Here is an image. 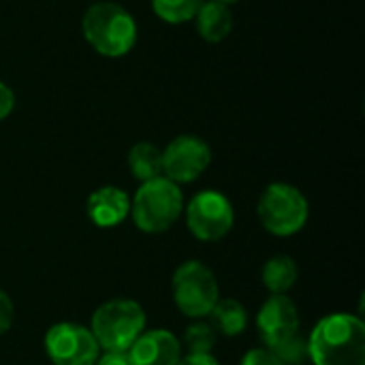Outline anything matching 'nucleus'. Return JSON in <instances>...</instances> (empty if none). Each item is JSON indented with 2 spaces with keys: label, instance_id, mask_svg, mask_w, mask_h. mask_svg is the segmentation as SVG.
Wrapping results in <instances>:
<instances>
[{
  "label": "nucleus",
  "instance_id": "obj_1",
  "mask_svg": "<svg viewBox=\"0 0 365 365\" xmlns=\"http://www.w3.org/2000/svg\"><path fill=\"white\" fill-rule=\"evenodd\" d=\"M308 357L314 365H365V323L357 314H327L308 338Z\"/></svg>",
  "mask_w": 365,
  "mask_h": 365
},
{
  "label": "nucleus",
  "instance_id": "obj_2",
  "mask_svg": "<svg viewBox=\"0 0 365 365\" xmlns=\"http://www.w3.org/2000/svg\"><path fill=\"white\" fill-rule=\"evenodd\" d=\"M88 45L105 58H122L137 43V21L118 2H96L81 19Z\"/></svg>",
  "mask_w": 365,
  "mask_h": 365
},
{
  "label": "nucleus",
  "instance_id": "obj_3",
  "mask_svg": "<svg viewBox=\"0 0 365 365\" xmlns=\"http://www.w3.org/2000/svg\"><path fill=\"white\" fill-rule=\"evenodd\" d=\"M90 331L101 353H126L145 331V310L135 299H109L94 310Z\"/></svg>",
  "mask_w": 365,
  "mask_h": 365
},
{
  "label": "nucleus",
  "instance_id": "obj_4",
  "mask_svg": "<svg viewBox=\"0 0 365 365\" xmlns=\"http://www.w3.org/2000/svg\"><path fill=\"white\" fill-rule=\"evenodd\" d=\"M184 212V195L178 184L167 180L165 175L143 182L133 201L130 216L139 231L156 235L169 231Z\"/></svg>",
  "mask_w": 365,
  "mask_h": 365
},
{
  "label": "nucleus",
  "instance_id": "obj_5",
  "mask_svg": "<svg viewBox=\"0 0 365 365\" xmlns=\"http://www.w3.org/2000/svg\"><path fill=\"white\" fill-rule=\"evenodd\" d=\"M257 216L267 233L276 237H291L306 227L310 218V205L304 192L293 184L274 182L261 192Z\"/></svg>",
  "mask_w": 365,
  "mask_h": 365
},
{
  "label": "nucleus",
  "instance_id": "obj_6",
  "mask_svg": "<svg viewBox=\"0 0 365 365\" xmlns=\"http://www.w3.org/2000/svg\"><path fill=\"white\" fill-rule=\"evenodd\" d=\"M171 295L184 317L199 321L205 319L220 299V287L212 267L201 261H186L173 272Z\"/></svg>",
  "mask_w": 365,
  "mask_h": 365
},
{
  "label": "nucleus",
  "instance_id": "obj_7",
  "mask_svg": "<svg viewBox=\"0 0 365 365\" xmlns=\"http://www.w3.org/2000/svg\"><path fill=\"white\" fill-rule=\"evenodd\" d=\"M188 231L201 242H218L229 235L235 222L233 203L218 190H201L186 205Z\"/></svg>",
  "mask_w": 365,
  "mask_h": 365
},
{
  "label": "nucleus",
  "instance_id": "obj_8",
  "mask_svg": "<svg viewBox=\"0 0 365 365\" xmlns=\"http://www.w3.org/2000/svg\"><path fill=\"white\" fill-rule=\"evenodd\" d=\"M45 353L53 365H94L101 357L90 327L79 323H56L45 334Z\"/></svg>",
  "mask_w": 365,
  "mask_h": 365
},
{
  "label": "nucleus",
  "instance_id": "obj_9",
  "mask_svg": "<svg viewBox=\"0 0 365 365\" xmlns=\"http://www.w3.org/2000/svg\"><path fill=\"white\" fill-rule=\"evenodd\" d=\"M212 163V148L197 135H180L163 150V175L173 184L199 180Z\"/></svg>",
  "mask_w": 365,
  "mask_h": 365
},
{
  "label": "nucleus",
  "instance_id": "obj_10",
  "mask_svg": "<svg viewBox=\"0 0 365 365\" xmlns=\"http://www.w3.org/2000/svg\"><path fill=\"white\" fill-rule=\"evenodd\" d=\"M257 329L265 349H276L299 334V310L289 295H272L257 314Z\"/></svg>",
  "mask_w": 365,
  "mask_h": 365
},
{
  "label": "nucleus",
  "instance_id": "obj_11",
  "mask_svg": "<svg viewBox=\"0 0 365 365\" xmlns=\"http://www.w3.org/2000/svg\"><path fill=\"white\" fill-rule=\"evenodd\" d=\"M180 357L182 344L167 329L143 331L126 351L128 365H178Z\"/></svg>",
  "mask_w": 365,
  "mask_h": 365
},
{
  "label": "nucleus",
  "instance_id": "obj_12",
  "mask_svg": "<svg viewBox=\"0 0 365 365\" xmlns=\"http://www.w3.org/2000/svg\"><path fill=\"white\" fill-rule=\"evenodd\" d=\"M86 212L96 227L111 229L122 225L130 214V197L118 186H101L90 192L86 201Z\"/></svg>",
  "mask_w": 365,
  "mask_h": 365
},
{
  "label": "nucleus",
  "instance_id": "obj_13",
  "mask_svg": "<svg viewBox=\"0 0 365 365\" xmlns=\"http://www.w3.org/2000/svg\"><path fill=\"white\" fill-rule=\"evenodd\" d=\"M195 21H197V32L207 43H220L233 30V13L229 4H222L218 0H205L197 11Z\"/></svg>",
  "mask_w": 365,
  "mask_h": 365
},
{
  "label": "nucleus",
  "instance_id": "obj_14",
  "mask_svg": "<svg viewBox=\"0 0 365 365\" xmlns=\"http://www.w3.org/2000/svg\"><path fill=\"white\" fill-rule=\"evenodd\" d=\"M207 317H210V325L216 329L218 336L235 338L244 334L248 327V310L237 299L231 297L218 299Z\"/></svg>",
  "mask_w": 365,
  "mask_h": 365
},
{
  "label": "nucleus",
  "instance_id": "obj_15",
  "mask_svg": "<svg viewBox=\"0 0 365 365\" xmlns=\"http://www.w3.org/2000/svg\"><path fill=\"white\" fill-rule=\"evenodd\" d=\"M261 278L272 295H287V291L293 289L299 278V267L293 257L276 255L263 265Z\"/></svg>",
  "mask_w": 365,
  "mask_h": 365
},
{
  "label": "nucleus",
  "instance_id": "obj_16",
  "mask_svg": "<svg viewBox=\"0 0 365 365\" xmlns=\"http://www.w3.org/2000/svg\"><path fill=\"white\" fill-rule=\"evenodd\" d=\"M128 169L135 180L150 182L163 175V150L150 141H139L128 152Z\"/></svg>",
  "mask_w": 365,
  "mask_h": 365
},
{
  "label": "nucleus",
  "instance_id": "obj_17",
  "mask_svg": "<svg viewBox=\"0 0 365 365\" xmlns=\"http://www.w3.org/2000/svg\"><path fill=\"white\" fill-rule=\"evenodd\" d=\"M205 0H152V11L167 24L192 21Z\"/></svg>",
  "mask_w": 365,
  "mask_h": 365
},
{
  "label": "nucleus",
  "instance_id": "obj_18",
  "mask_svg": "<svg viewBox=\"0 0 365 365\" xmlns=\"http://www.w3.org/2000/svg\"><path fill=\"white\" fill-rule=\"evenodd\" d=\"M216 342H218L216 329L201 319L188 325L184 331V346L190 355H212Z\"/></svg>",
  "mask_w": 365,
  "mask_h": 365
},
{
  "label": "nucleus",
  "instance_id": "obj_19",
  "mask_svg": "<svg viewBox=\"0 0 365 365\" xmlns=\"http://www.w3.org/2000/svg\"><path fill=\"white\" fill-rule=\"evenodd\" d=\"M269 351L284 365H306V361H310V357H308V340L302 338L299 334L289 338L287 342L278 344L276 349H269Z\"/></svg>",
  "mask_w": 365,
  "mask_h": 365
},
{
  "label": "nucleus",
  "instance_id": "obj_20",
  "mask_svg": "<svg viewBox=\"0 0 365 365\" xmlns=\"http://www.w3.org/2000/svg\"><path fill=\"white\" fill-rule=\"evenodd\" d=\"M240 365H284L269 349H252L244 355Z\"/></svg>",
  "mask_w": 365,
  "mask_h": 365
},
{
  "label": "nucleus",
  "instance_id": "obj_21",
  "mask_svg": "<svg viewBox=\"0 0 365 365\" xmlns=\"http://www.w3.org/2000/svg\"><path fill=\"white\" fill-rule=\"evenodd\" d=\"M13 317H15V308L11 297L0 289V336H4L11 325H13Z\"/></svg>",
  "mask_w": 365,
  "mask_h": 365
},
{
  "label": "nucleus",
  "instance_id": "obj_22",
  "mask_svg": "<svg viewBox=\"0 0 365 365\" xmlns=\"http://www.w3.org/2000/svg\"><path fill=\"white\" fill-rule=\"evenodd\" d=\"M15 109V92L4 83L0 81V122L6 120Z\"/></svg>",
  "mask_w": 365,
  "mask_h": 365
},
{
  "label": "nucleus",
  "instance_id": "obj_23",
  "mask_svg": "<svg viewBox=\"0 0 365 365\" xmlns=\"http://www.w3.org/2000/svg\"><path fill=\"white\" fill-rule=\"evenodd\" d=\"M178 365H220V364H218V359H216L214 355H190V353H186V355H182V357H180Z\"/></svg>",
  "mask_w": 365,
  "mask_h": 365
},
{
  "label": "nucleus",
  "instance_id": "obj_24",
  "mask_svg": "<svg viewBox=\"0 0 365 365\" xmlns=\"http://www.w3.org/2000/svg\"><path fill=\"white\" fill-rule=\"evenodd\" d=\"M94 365H128L126 353H103Z\"/></svg>",
  "mask_w": 365,
  "mask_h": 365
},
{
  "label": "nucleus",
  "instance_id": "obj_25",
  "mask_svg": "<svg viewBox=\"0 0 365 365\" xmlns=\"http://www.w3.org/2000/svg\"><path fill=\"white\" fill-rule=\"evenodd\" d=\"M218 2H222V4H233V2H240V0H218Z\"/></svg>",
  "mask_w": 365,
  "mask_h": 365
}]
</instances>
